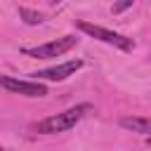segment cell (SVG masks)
I'll use <instances>...</instances> for the list:
<instances>
[{
    "mask_svg": "<svg viewBox=\"0 0 151 151\" xmlns=\"http://www.w3.org/2000/svg\"><path fill=\"white\" fill-rule=\"evenodd\" d=\"M2 87L14 92V94H24V97H45L47 94V87L38 80H19V78H12V76H2L0 78Z\"/></svg>",
    "mask_w": 151,
    "mask_h": 151,
    "instance_id": "277c9868",
    "label": "cell"
},
{
    "mask_svg": "<svg viewBox=\"0 0 151 151\" xmlns=\"http://www.w3.org/2000/svg\"><path fill=\"white\" fill-rule=\"evenodd\" d=\"M149 142H151V139H149Z\"/></svg>",
    "mask_w": 151,
    "mask_h": 151,
    "instance_id": "9c48e42d",
    "label": "cell"
},
{
    "mask_svg": "<svg viewBox=\"0 0 151 151\" xmlns=\"http://www.w3.org/2000/svg\"><path fill=\"white\" fill-rule=\"evenodd\" d=\"M90 111H92V104H78V106H73V109H68V111H64V113H54V116H50V118L40 120L35 130H38V132H42V134L66 132V130L76 127V123H78L83 116H87Z\"/></svg>",
    "mask_w": 151,
    "mask_h": 151,
    "instance_id": "6da1fadb",
    "label": "cell"
},
{
    "mask_svg": "<svg viewBox=\"0 0 151 151\" xmlns=\"http://www.w3.org/2000/svg\"><path fill=\"white\" fill-rule=\"evenodd\" d=\"M78 45V38L76 35H64V38H57L47 45H38V47H24L21 52L26 57H33V59H52V57H61L66 54L68 50H73Z\"/></svg>",
    "mask_w": 151,
    "mask_h": 151,
    "instance_id": "7a4b0ae2",
    "label": "cell"
},
{
    "mask_svg": "<svg viewBox=\"0 0 151 151\" xmlns=\"http://www.w3.org/2000/svg\"><path fill=\"white\" fill-rule=\"evenodd\" d=\"M19 17H24V21H26V24H31V26H35V24H42V21H45V17H42L40 12H33V9H28V7H19Z\"/></svg>",
    "mask_w": 151,
    "mask_h": 151,
    "instance_id": "52a82bcc",
    "label": "cell"
},
{
    "mask_svg": "<svg viewBox=\"0 0 151 151\" xmlns=\"http://www.w3.org/2000/svg\"><path fill=\"white\" fill-rule=\"evenodd\" d=\"M78 28H80L83 33H87V35H92V38H97V40L106 42V45H113V47H118V50H125V52H130V50L134 47L132 38H125V35H120V33H113V31H106V28H101V26H94V24H90V21H78Z\"/></svg>",
    "mask_w": 151,
    "mask_h": 151,
    "instance_id": "3957f363",
    "label": "cell"
},
{
    "mask_svg": "<svg viewBox=\"0 0 151 151\" xmlns=\"http://www.w3.org/2000/svg\"><path fill=\"white\" fill-rule=\"evenodd\" d=\"M130 7H132V0L118 2V5H113V14H118V12H123V9H130Z\"/></svg>",
    "mask_w": 151,
    "mask_h": 151,
    "instance_id": "ba28073f",
    "label": "cell"
},
{
    "mask_svg": "<svg viewBox=\"0 0 151 151\" xmlns=\"http://www.w3.org/2000/svg\"><path fill=\"white\" fill-rule=\"evenodd\" d=\"M120 125H123L125 130H132V132L151 134V118H134V116H125V118H120Z\"/></svg>",
    "mask_w": 151,
    "mask_h": 151,
    "instance_id": "8992f818",
    "label": "cell"
},
{
    "mask_svg": "<svg viewBox=\"0 0 151 151\" xmlns=\"http://www.w3.org/2000/svg\"><path fill=\"white\" fill-rule=\"evenodd\" d=\"M83 66L80 59H71V61H64L59 66H52V68H42L38 73H33L38 80H66L68 76H73L78 68Z\"/></svg>",
    "mask_w": 151,
    "mask_h": 151,
    "instance_id": "5b68a950",
    "label": "cell"
}]
</instances>
